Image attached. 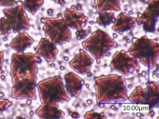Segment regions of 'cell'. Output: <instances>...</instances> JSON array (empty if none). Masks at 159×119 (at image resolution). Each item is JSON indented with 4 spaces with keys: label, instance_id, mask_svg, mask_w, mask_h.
Returning <instances> with one entry per match:
<instances>
[{
    "label": "cell",
    "instance_id": "obj_14",
    "mask_svg": "<svg viewBox=\"0 0 159 119\" xmlns=\"http://www.w3.org/2000/svg\"><path fill=\"white\" fill-rule=\"evenodd\" d=\"M34 52L41 58H44L47 62L50 63L55 61L56 56L58 54V48L49 38L42 37L39 40L37 46L34 48Z\"/></svg>",
    "mask_w": 159,
    "mask_h": 119
},
{
    "label": "cell",
    "instance_id": "obj_44",
    "mask_svg": "<svg viewBox=\"0 0 159 119\" xmlns=\"http://www.w3.org/2000/svg\"><path fill=\"white\" fill-rule=\"evenodd\" d=\"M88 23H90V24H91V25H93V23H94V22H93V21H90V22H88Z\"/></svg>",
    "mask_w": 159,
    "mask_h": 119
},
{
    "label": "cell",
    "instance_id": "obj_42",
    "mask_svg": "<svg viewBox=\"0 0 159 119\" xmlns=\"http://www.w3.org/2000/svg\"><path fill=\"white\" fill-rule=\"evenodd\" d=\"M4 96V94L3 93H0V97H3Z\"/></svg>",
    "mask_w": 159,
    "mask_h": 119
},
{
    "label": "cell",
    "instance_id": "obj_13",
    "mask_svg": "<svg viewBox=\"0 0 159 119\" xmlns=\"http://www.w3.org/2000/svg\"><path fill=\"white\" fill-rule=\"evenodd\" d=\"M63 18L65 19L68 27L70 30H79L86 27L89 22V18L80 11H76L73 8H66L63 12Z\"/></svg>",
    "mask_w": 159,
    "mask_h": 119
},
{
    "label": "cell",
    "instance_id": "obj_25",
    "mask_svg": "<svg viewBox=\"0 0 159 119\" xmlns=\"http://www.w3.org/2000/svg\"><path fill=\"white\" fill-rule=\"evenodd\" d=\"M92 34V31H91V27H89L88 29H79V30H76L75 31V36H76V39L77 40H84L88 37L90 34Z\"/></svg>",
    "mask_w": 159,
    "mask_h": 119
},
{
    "label": "cell",
    "instance_id": "obj_5",
    "mask_svg": "<svg viewBox=\"0 0 159 119\" xmlns=\"http://www.w3.org/2000/svg\"><path fill=\"white\" fill-rule=\"evenodd\" d=\"M82 48L88 52L99 63L110 51L117 47V43L108 33L97 29L81 43Z\"/></svg>",
    "mask_w": 159,
    "mask_h": 119
},
{
    "label": "cell",
    "instance_id": "obj_23",
    "mask_svg": "<svg viewBox=\"0 0 159 119\" xmlns=\"http://www.w3.org/2000/svg\"><path fill=\"white\" fill-rule=\"evenodd\" d=\"M11 29L6 17L5 16L1 17L0 18V34L3 36H8L11 34Z\"/></svg>",
    "mask_w": 159,
    "mask_h": 119
},
{
    "label": "cell",
    "instance_id": "obj_9",
    "mask_svg": "<svg viewBox=\"0 0 159 119\" xmlns=\"http://www.w3.org/2000/svg\"><path fill=\"white\" fill-rule=\"evenodd\" d=\"M37 76H29L12 82L11 96L14 99H31L37 98Z\"/></svg>",
    "mask_w": 159,
    "mask_h": 119
},
{
    "label": "cell",
    "instance_id": "obj_22",
    "mask_svg": "<svg viewBox=\"0 0 159 119\" xmlns=\"http://www.w3.org/2000/svg\"><path fill=\"white\" fill-rule=\"evenodd\" d=\"M22 4L26 11L30 12L32 16H34L44 5V0H24Z\"/></svg>",
    "mask_w": 159,
    "mask_h": 119
},
{
    "label": "cell",
    "instance_id": "obj_19",
    "mask_svg": "<svg viewBox=\"0 0 159 119\" xmlns=\"http://www.w3.org/2000/svg\"><path fill=\"white\" fill-rule=\"evenodd\" d=\"M121 0H95L96 12L104 11H120Z\"/></svg>",
    "mask_w": 159,
    "mask_h": 119
},
{
    "label": "cell",
    "instance_id": "obj_24",
    "mask_svg": "<svg viewBox=\"0 0 159 119\" xmlns=\"http://www.w3.org/2000/svg\"><path fill=\"white\" fill-rule=\"evenodd\" d=\"M84 118H86V119H106L107 116L104 112H97L93 110H91L84 114Z\"/></svg>",
    "mask_w": 159,
    "mask_h": 119
},
{
    "label": "cell",
    "instance_id": "obj_38",
    "mask_svg": "<svg viewBox=\"0 0 159 119\" xmlns=\"http://www.w3.org/2000/svg\"><path fill=\"white\" fill-rule=\"evenodd\" d=\"M117 37H118V34H116V33H114V34H113V37H112V38L114 39V38H117Z\"/></svg>",
    "mask_w": 159,
    "mask_h": 119
},
{
    "label": "cell",
    "instance_id": "obj_8",
    "mask_svg": "<svg viewBox=\"0 0 159 119\" xmlns=\"http://www.w3.org/2000/svg\"><path fill=\"white\" fill-rule=\"evenodd\" d=\"M111 71H115L123 76H129L135 71H139L140 65L137 59L132 56L127 51L120 50L115 52L110 63Z\"/></svg>",
    "mask_w": 159,
    "mask_h": 119
},
{
    "label": "cell",
    "instance_id": "obj_17",
    "mask_svg": "<svg viewBox=\"0 0 159 119\" xmlns=\"http://www.w3.org/2000/svg\"><path fill=\"white\" fill-rule=\"evenodd\" d=\"M34 43V37L26 32L17 33V34L14 36L9 44V47L16 51V53H25V51L30 48Z\"/></svg>",
    "mask_w": 159,
    "mask_h": 119
},
{
    "label": "cell",
    "instance_id": "obj_20",
    "mask_svg": "<svg viewBox=\"0 0 159 119\" xmlns=\"http://www.w3.org/2000/svg\"><path fill=\"white\" fill-rule=\"evenodd\" d=\"M147 88L149 91V95H150V102H149V108L150 109H154L158 107V102H159V96H158V92H159V87L158 83L156 81H149L147 83Z\"/></svg>",
    "mask_w": 159,
    "mask_h": 119
},
{
    "label": "cell",
    "instance_id": "obj_7",
    "mask_svg": "<svg viewBox=\"0 0 159 119\" xmlns=\"http://www.w3.org/2000/svg\"><path fill=\"white\" fill-rule=\"evenodd\" d=\"M2 12L9 22L11 33L17 34L20 32H27L30 29V20L22 2L19 1L12 7L4 8Z\"/></svg>",
    "mask_w": 159,
    "mask_h": 119
},
{
    "label": "cell",
    "instance_id": "obj_16",
    "mask_svg": "<svg viewBox=\"0 0 159 119\" xmlns=\"http://www.w3.org/2000/svg\"><path fill=\"white\" fill-rule=\"evenodd\" d=\"M35 114L42 119H60L66 116L65 112L59 108L58 103H42L35 110Z\"/></svg>",
    "mask_w": 159,
    "mask_h": 119
},
{
    "label": "cell",
    "instance_id": "obj_15",
    "mask_svg": "<svg viewBox=\"0 0 159 119\" xmlns=\"http://www.w3.org/2000/svg\"><path fill=\"white\" fill-rule=\"evenodd\" d=\"M136 26V18L129 16V13L120 11L118 16L115 17L111 30L118 34H123L126 32L133 31Z\"/></svg>",
    "mask_w": 159,
    "mask_h": 119
},
{
    "label": "cell",
    "instance_id": "obj_26",
    "mask_svg": "<svg viewBox=\"0 0 159 119\" xmlns=\"http://www.w3.org/2000/svg\"><path fill=\"white\" fill-rule=\"evenodd\" d=\"M12 106V102L6 98H0V113H2L10 107Z\"/></svg>",
    "mask_w": 159,
    "mask_h": 119
},
{
    "label": "cell",
    "instance_id": "obj_41",
    "mask_svg": "<svg viewBox=\"0 0 159 119\" xmlns=\"http://www.w3.org/2000/svg\"><path fill=\"white\" fill-rule=\"evenodd\" d=\"M85 86H86L87 89H90V85H89V84H86V83H85Z\"/></svg>",
    "mask_w": 159,
    "mask_h": 119
},
{
    "label": "cell",
    "instance_id": "obj_11",
    "mask_svg": "<svg viewBox=\"0 0 159 119\" xmlns=\"http://www.w3.org/2000/svg\"><path fill=\"white\" fill-rule=\"evenodd\" d=\"M93 63V57L84 49H80L77 54H75L74 58L69 61V66L77 74L86 76L89 71H91Z\"/></svg>",
    "mask_w": 159,
    "mask_h": 119
},
{
    "label": "cell",
    "instance_id": "obj_43",
    "mask_svg": "<svg viewBox=\"0 0 159 119\" xmlns=\"http://www.w3.org/2000/svg\"><path fill=\"white\" fill-rule=\"evenodd\" d=\"M60 70H61V71H63V70H65V67H63V66H61V67H60Z\"/></svg>",
    "mask_w": 159,
    "mask_h": 119
},
{
    "label": "cell",
    "instance_id": "obj_29",
    "mask_svg": "<svg viewBox=\"0 0 159 119\" xmlns=\"http://www.w3.org/2000/svg\"><path fill=\"white\" fill-rule=\"evenodd\" d=\"M69 114H70V117H73V118H79V117H80V114H79V112H77L70 111V112H69Z\"/></svg>",
    "mask_w": 159,
    "mask_h": 119
},
{
    "label": "cell",
    "instance_id": "obj_37",
    "mask_svg": "<svg viewBox=\"0 0 159 119\" xmlns=\"http://www.w3.org/2000/svg\"><path fill=\"white\" fill-rule=\"evenodd\" d=\"M86 76H89V77H91V76H93V73H92V71H89L88 73L86 74Z\"/></svg>",
    "mask_w": 159,
    "mask_h": 119
},
{
    "label": "cell",
    "instance_id": "obj_31",
    "mask_svg": "<svg viewBox=\"0 0 159 119\" xmlns=\"http://www.w3.org/2000/svg\"><path fill=\"white\" fill-rule=\"evenodd\" d=\"M70 8H73V9H75V10H76V11H82V5L81 4H76V5H74V6H71Z\"/></svg>",
    "mask_w": 159,
    "mask_h": 119
},
{
    "label": "cell",
    "instance_id": "obj_3",
    "mask_svg": "<svg viewBox=\"0 0 159 119\" xmlns=\"http://www.w3.org/2000/svg\"><path fill=\"white\" fill-rule=\"evenodd\" d=\"M41 57L34 53H14L11 57L10 74L11 82L19 79L37 76L38 65L41 64Z\"/></svg>",
    "mask_w": 159,
    "mask_h": 119
},
{
    "label": "cell",
    "instance_id": "obj_33",
    "mask_svg": "<svg viewBox=\"0 0 159 119\" xmlns=\"http://www.w3.org/2000/svg\"><path fill=\"white\" fill-rule=\"evenodd\" d=\"M86 104H87L88 106L92 105V104H93V100H92V99H88V100L86 101Z\"/></svg>",
    "mask_w": 159,
    "mask_h": 119
},
{
    "label": "cell",
    "instance_id": "obj_30",
    "mask_svg": "<svg viewBox=\"0 0 159 119\" xmlns=\"http://www.w3.org/2000/svg\"><path fill=\"white\" fill-rule=\"evenodd\" d=\"M51 1L56 3V4H58L60 6H64L66 5V0H51Z\"/></svg>",
    "mask_w": 159,
    "mask_h": 119
},
{
    "label": "cell",
    "instance_id": "obj_4",
    "mask_svg": "<svg viewBox=\"0 0 159 119\" xmlns=\"http://www.w3.org/2000/svg\"><path fill=\"white\" fill-rule=\"evenodd\" d=\"M37 94L41 103H65L70 101V97L66 92L63 78L55 76L43 79L36 84Z\"/></svg>",
    "mask_w": 159,
    "mask_h": 119
},
{
    "label": "cell",
    "instance_id": "obj_45",
    "mask_svg": "<svg viewBox=\"0 0 159 119\" xmlns=\"http://www.w3.org/2000/svg\"><path fill=\"white\" fill-rule=\"evenodd\" d=\"M140 1H141V2H144V3H146V2H147V1H145V0H140Z\"/></svg>",
    "mask_w": 159,
    "mask_h": 119
},
{
    "label": "cell",
    "instance_id": "obj_6",
    "mask_svg": "<svg viewBox=\"0 0 159 119\" xmlns=\"http://www.w3.org/2000/svg\"><path fill=\"white\" fill-rule=\"evenodd\" d=\"M41 23L43 24L42 30L45 37L49 38L55 45H64L73 38L71 30L63 17H43Z\"/></svg>",
    "mask_w": 159,
    "mask_h": 119
},
{
    "label": "cell",
    "instance_id": "obj_34",
    "mask_svg": "<svg viewBox=\"0 0 159 119\" xmlns=\"http://www.w3.org/2000/svg\"><path fill=\"white\" fill-rule=\"evenodd\" d=\"M147 76V71H143L140 74V76Z\"/></svg>",
    "mask_w": 159,
    "mask_h": 119
},
{
    "label": "cell",
    "instance_id": "obj_35",
    "mask_svg": "<svg viewBox=\"0 0 159 119\" xmlns=\"http://www.w3.org/2000/svg\"><path fill=\"white\" fill-rule=\"evenodd\" d=\"M111 110H113V111H117V110H118V109H117V107H115L114 105H111Z\"/></svg>",
    "mask_w": 159,
    "mask_h": 119
},
{
    "label": "cell",
    "instance_id": "obj_27",
    "mask_svg": "<svg viewBox=\"0 0 159 119\" xmlns=\"http://www.w3.org/2000/svg\"><path fill=\"white\" fill-rule=\"evenodd\" d=\"M16 4V0H0V7L9 8Z\"/></svg>",
    "mask_w": 159,
    "mask_h": 119
},
{
    "label": "cell",
    "instance_id": "obj_1",
    "mask_svg": "<svg viewBox=\"0 0 159 119\" xmlns=\"http://www.w3.org/2000/svg\"><path fill=\"white\" fill-rule=\"evenodd\" d=\"M97 104L124 102L128 99V87L125 76L117 73L103 74L94 77Z\"/></svg>",
    "mask_w": 159,
    "mask_h": 119
},
{
    "label": "cell",
    "instance_id": "obj_46",
    "mask_svg": "<svg viewBox=\"0 0 159 119\" xmlns=\"http://www.w3.org/2000/svg\"><path fill=\"white\" fill-rule=\"evenodd\" d=\"M1 78H2V80H4V79H5V76H1Z\"/></svg>",
    "mask_w": 159,
    "mask_h": 119
},
{
    "label": "cell",
    "instance_id": "obj_36",
    "mask_svg": "<svg viewBox=\"0 0 159 119\" xmlns=\"http://www.w3.org/2000/svg\"><path fill=\"white\" fill-rule=\"evenodd\" d=\"M149 115H150V116H152H152H154V112H153V111H152V109H151V112H150Z\"/></svg>",
    "mask_w": 159,
    "mask_h": 119
},
{
    "label": "cell",
    "instance_id": "obj_32",
    "mask_svg": "<svg viewBox=\"0 0 159 119\" xmlns=\"http://www.w3.org/2000/svg\"><path fill=\"white\" fill-rule=\"evenodd\" d=\"M53 12H54L53 9H48V10H47V13H48V16H49L50 17H52Z\"/></svg>",
    "mask_w": 159,
    "mask_h": 119
},
{
    "label": "cell",
    "instance_id": "obj_21",
    "mask_svg": "<svg viewBox=\"0 0 159 119\" xmlns=\"http://www.w3.org/2000/svg\"><path fill=\"white\" fill-rule=\"evenodd\" d=\"M114 19H115L114 11H104L98 13L95 23L101 27H108L113 23Z\"/></svg>",
    "mask_w": 159,
    "mask_h": 119
},
{
    "label": "cell",
    "instance_id": "obj_40",
    "mask_svg": "<svg viewBox=\"0 0 159 119\" xmlns=\"http://www.w3.org/2000/svg\"><path fill=\"white\" fill-rule=\"evenodd\" d=\"M63 59H64V60H66V61H68V60H69V57H68V56H64Z\"/></svg>",
    "mask_w": 159,
    "mask_h": 119
},
{
    "label": "cell",
    "instance_id": "obj_39",
    "mask_svg": "<svg viewBox=\"0 0 159 119\" xmlns=\"http://www.w3.org/2000/svg\"><path fill=\"white\" fill-rule=\"evenodd\" d=\"M50 67H55V64H53L52 62H50Z\"/></svg>",
    "mask_w": 159,
    "mask_h": 119
},
{
    "label": "cell",
    "instance_id": "obj_28",
    "mask_svg": "<svg viewBox=\"0 0 159 119\" xmlns=\"http://www.w3.org/2000/svg\"><path fill=\"white\" fill-rule=\"evenodd\" d=\"M4 60H5V57H4V52H3V51H0V74L3 73V65H4Z\"/></svg>",
    "mask_w": 159,
    "mask_h": 119
},
{
    "label": "cell",
    "instance_id": "obj_2",
    "mask_svg": "<svg viewBox=\"0 0 159 119\" xmlns=\"http://www.w3.org/2000/svg\"><path fill=\"white\" fill-rule=\"evenodd\" d=\"M134 56L139 64H142L149 69H154L158 66L159 44L157 40L143 35L139 38L134 37L133 44L127 51Z\"/></svg>",
    "mask_w": 159,
    "mask_h": 119
},
{
    "label": "cell",
    "instance_id": "obj_18",
    "mask_svg": "<svg viewBox=\"0 0 159 119\" xmlns=\"http://www.w3.org/2000/svg\"><path fill=\"white\" fill-rule=\"evenodd\" d=\"M131 103L136 104V105H149L150 102V95L148 88H143L142 86L135 87L134 90L128 95V99Z\"/></svg>",
    "mask_w": 159,
    "mask_h": 119
},
{
    "label": "cell",
    "instance_id": "obj_12",
    "mask_svg": "<svg viewBox=\"0 0 159 119\" xmlns=\"http://www.w3.org/2000/svg\"><path fill=\"white\" fill-rule=\"evenodd\" d=\"M63 81L66 92L70 98L79 96L85 85V80L83 78H81L75 71H68L64 74Z\"/></svg>",
    "mask_w": 159,
    "mask_h": 119
},
{
    "label": "cell",
    "instance_id": "obj_10",
    "mask_svg": "<svg viewBox=\"0 0 159 119\" xmlns=\"http://www.w3.org/2000/svg\"><path fill=\"white\" fill-rule=\"evenodd\" d=\"M147 8L137 14L136 24L142 26L145 33H154L159 17V0H148Z\"/></svg>",
    "mask_w": 159,
    "mask_h": 119
}]
</instances>
